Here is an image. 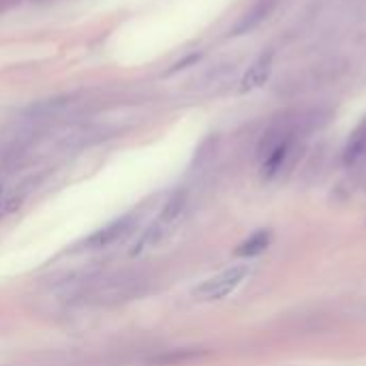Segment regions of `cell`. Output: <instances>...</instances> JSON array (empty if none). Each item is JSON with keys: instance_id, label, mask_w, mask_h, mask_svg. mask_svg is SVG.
Wrapping results in <instances>:
<instances>
[{"instance_id": "obj_4", "label": "cell", "mask_w": 366, "mask_h": 366, "mask_svg": "<svg viewBox=\"0 0 366 366\" xmlns=\"http://www.w3.org/2000/svg\"><path fill=\"white\" fill-rule=\"evenodd\" d=\"M279 0H255L242 15L240 19L236 21V26L232 28V34L238 36V34H247L251 30H255L257 26H262L270 15L272 11L277 9Z\"/></svg>"}, {"instance_id": "obj_1", "label": "cell", "mask_w": 366, "mask_h": 366, "mask_svg": "<svg viewBox=\"0 0 366 366\" xmlns=\"http://www.w3.org/2000/svg\"><path fill=\"white\" fill-rule=\"evenodd\" d=\"M247 277H249V266H232V268L206 279L199 287H195L193 296L202 302L221 300V298L229 296L232 292H236L244 283Z\"/></svg>"}, {"instance_id": "obj_7", "label": "cell", "mask_w": 366, "mask_h": 366, "mask_svg": "<svg viewBox=\"0 0 366 366\" xmlns=\"http://www.w3.org/2000/svg\"><path fill=\"white\" fill-rule=\"evenodd\" d=\"M270 242H272L270 229H257L255 234H251L247 240H242V242L236 247L234 255H236V257H242V259L257 257V255H262V253L270 247Z\"/></svg>"}, {"instance_id": "obj_2", "label": "cell", "mask_w": 366, "mask_h": 366, "mask_svg": "<svg viewBox=\"0 0 366 366\" xmlns=\"http://www.w3.org/2000/svg\"><path fill=\"white\" fill-rule=\"evenodd\" d=\"M133 227V214H127L122 219H116L112 221L109 225L97 229L94 234H90L86 240H84V247L86 249H107L116 242H120Z\"/></svg>"}, {"instance_id": "obj_6", "label": "cell", "mask_w": 366, "mask_h": 366, "mask_svg": "<svg viewBox=\"0 0 366 366\" xmlns=\"http://www.w3.org/2000/svg\"><path fill=\"white\" fill-rule=\"evenodd\" d=\"M187 206H189V193H187L184 189L176 191V193L165 202V206H163V210H161V214H159V219H157V225H159L163 232H167V229L187 212Z\"/></svg>"}, {"instance_id": "obj_8", "label": "cell", "mask_w": 366, "mask_h": 366, "mask_svg": "<svg viewBox=\"0 0 366 366\" xmlns=\"http://www.w3.org/2000/svg\"><path fill=\"white\" fill-rule=\"evenodd\" d=\"M343 161L350 167L366 161V120L354 131V135L350 137V142L345 146V152H343Z\"/></svg>"}, {"instance_id": "obj_3", "label": "cell", "mask_w": 366, "mask_h": 366, "mask_svg": "<svg viewBox=\"0 0 366 366\" xmlns=\"http://www.w3.org/2000/svg\"><path fill=\"white\" fill-rule=\"evenodd\" d=\"M144 281L137 277H122V279H112L105 285L99 287L97 292V302L101 305H116L122 300L133 298L135 294H139V285Z\"/></svg>"}, {"instance_id": "obj_9", "label": "cell", "mask_w": 366, "mask_h": 366, "mask_svg": "<svg viewBox=\"0 0 366 366\" xmlns=\"http://www.w3.org/2000/svg\"><path fill=\"white\" fill-rule=\"evenodd\" d=\"M234 66L232 64H219L214 69H210L206 75H202V79H197V90L199 92H212L217 88H221L223 84L232 81L234 79Z\"/></svg>"}, {"instance_id": "obj_10", "label": "cell", "mask_w": 366, "mask_h": 366, "mask_svg": "<svg viewBox=\"0 0 366 366\" xmlns=\"http://www.w3.org/2000/svg\"><path fill=\"white\" fill-rule=\"evenodd\" d=\"M204 352H193V350H180L176 354H165L161 358H157L154 362L157 365H178V362H184V360H191V358H197L202 356Z\"/></svg>"}, {"instance_id": "obj_11", "label": "cell", "mask_w": 366, "mask_h": 366, "mask_svg": "<svg viewBox=\"0 0 366 366\" xmlns=\"http://www.w3.org/2000/svg\"><path fill=\"white\" fill-rule=\"evenodd\" d=\"M2 4H4V0H0V6H2Z\"/></svg>"}, {"instance_id": "obj_5", "label": "cell", "mask_w": 366, "mask_h": 366, "mask_svg": "<svg viewBox=\"0 0 366 366\" xmlns=\"http://www.w3.org/2000/svg\"><path fill=\"white\" fill-rule=\"evenodd\" d=\"M272 69H274V54H272V51H264V54L247 69V73H244L242 79H240L238 90H240V92H253V90L262 88V86L270 79Z\"/></svg>"}, {"instance_id": "obj_12", "label": "cell", "mask_w": 366, "mask_h": 366, "mask_svg": "<svg viewBox=\"0 0 366 366\" xmlns=\"http://www.w3.org/2000/svg\"><path fill=\"white\" fill-rule=\"evenodd\" d=\"M0 193H2V189H0Z\"/></svg>"}]
</instances>
